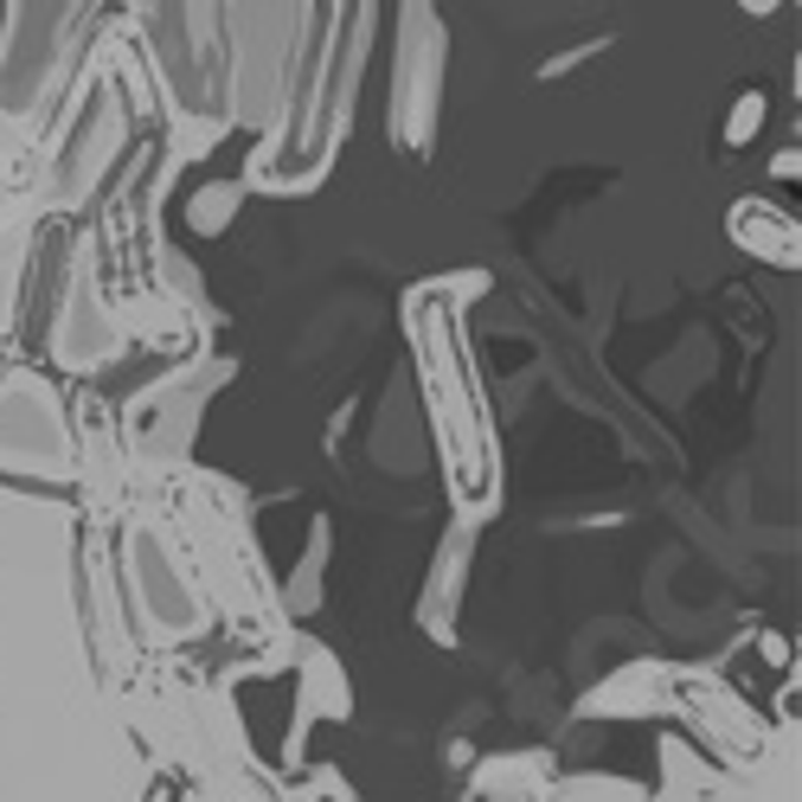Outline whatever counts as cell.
I'll return each instance as SVG.
<instances>
[{
	"label": "cell",
	"instance_id": "3957f363",
	"mask_svg": "<svg viewBox=\"0 0 802 802\" xmlns=\"http://www.w3.org/2000/svg\"><path fill=\"white\" fill-rule=\"evenodd\" d=\"M315 802H335V796H315Z\"/></svg>",
	"mask_w": 802,
	"mask_h": 802
},
{
	"label": "cell",
	"instance_id": "6da1fadb",
	"mask_svg": "<svg viewBox=\"0 0 802 802\" xmlns=\"http://www.w3.org/2000/svg\"><path fill=\"white\" fill-rule=\"evenodd\" d=\"M411 335H418V360H424V392L436 404V424H443L450 463H456V494H463V507H489L494 431H489V404H482V385L469 372L463 335H456V315L443 302V289H418L411 296Z\"/></svg>",
	"mask_w": 802,
	"mask_h": 802
},
{
	"label": "cell",
	"instance_id": "7a4b0ae2",
	"mask_svg": "<svg viewBox=\"0 0 802 802\" xmlns=\"http://www.w3.org/2000/svg\"><path fill=\"white\" fill-rule=\"evenodd\" d=\"M751 123H758V96H744V110H732V135H751Z\"/></svg>",
	"mask_w": 802,
	"mask_h": 802
}]
</instances>
